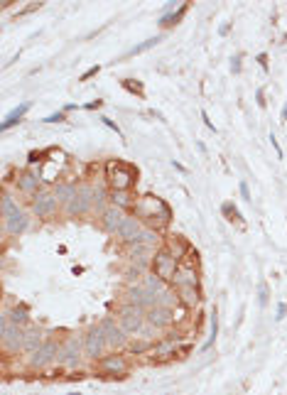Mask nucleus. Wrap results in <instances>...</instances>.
Listing matches in <instances>:
<instances>
[{"label":"nucleus","mask_w":287,"mask_h":395,"mask_svg":"<svg viewBox=\"0 0 287 395\" xmlns=\"http://www.w3.org/2000/svg\"><path fill=\"white\" fill-rule=\"evenodd\" d=\"M132 211H135L137 219L148 221V229H155V231L165 229L172 221V209L167 207V202L160 199V196H142V199H137Z\"/></svg>","instance_id":"nucleus-1"},{"label":"nucleus","mask_w":287,"mask_h":395,"mask_svg":"<svg viewBox=\"0 0 287 395\" xmlns=\"http://www.w3.org/2000/svg\"><path fill=\"white\" fill-rule=\"evenodd\" d=\"M103 172H106V182L110 191H130L132 184L137 182V169L123 160H108Z\"/></svg>","instance_id":"nucleus-2"},{"label":"nucleus","mask_w":287,"mask_h":395,"mask_svg":"<svg viewBox=\"0 0 287 395\" xmlns=\"http://www.w3.org/2000/svg\"><path fill=\"white\" fill-rule=\"evenodd\" d=\"M179 260L167 251V248H157V253L153 256V275H157L160 280H165L167 285H172V280H175V275H177V270H179Z\"/></svg>","instance_id":"nucleus-3"},{"label":"nucleus","mask_w":287,"mask_h":395,"mask_svg":"<svg viewBox=\"0 0 287 395\" xmlns=\"http://www.w3.org/2000/svg\"><path fill=\"white\" fill-rule=\"evenodd\" d=\"M145 322H148V309H142L137 304L128 302V304H123L118 309V324L123 326L125 334H137L142 326H145Z\"/></svg>","instance_id":"nucleus-4"},{"label":"nucleus","mask_w":287,"mask_h":395,"mask_svg":"<svg viewBox=\"0 0 287 395\" xmlns=\"http://www.w3.org/2000/svg\"><path fill=\"white\" fill-rule=\"evenodd\" d=\"M0 336H3V351H5V353H18V351H22L25 331H22V326H15L5 314H3V322H0Z\"/></svg>","instance_id":"nucleus-5"},{"label":"nucleus","mask_w":287,"mask_h":395,"mask_svg":"<svg viewBox=\"0 0 287 395\" xmlns=\"http://www.w3.org/2000/svg\"><path fill=\"white\" fill-rule=\"evenodd\" d=\"M93 194H96V186H91V184H79L76 196L66 204V214H69V216H84V214L93 207Z\"/></svg>","instance_id":"nucleus-6"},{"label":"nucleus","mask_w":287,"mask_h":395,"mask_svg":"<svg viewBox=\"0 0 287 395\" xmlns=\"http://www.w3.org/2000/svg\"><path fill=\"white\" fill-rule=\"evenodd\" d=\"M128 368H130L128 366V358L120 356V353H110V356H103L98 361V371L103 375H108V378H125Z\"/></svg>","instance_id":"nucleus-7"},{"label":"nucleus","mask_w":287,"mask_h":395,"mask_svg":"<svg viewBox=\"0 0 287 395\" xmlns=\"http://www.w3.org/2000/svg\"><path fill=\"white\" fill-rule=\"evenodd\" d=\"M98 326H101V331H103V336H106L108 349H123V346H128V334H125L123 326L115 324L110 317H106Z\"/></svg>","instance_id":"nucleus-8"},{"label":"nucleus","mask_w":287,"mask_h":395,"mask_svg":"<svg viewBox=\"0 0 287 395\" xmlns=\"http://www.w3.org/2000/svg\"><path fill=\"white\" fill-rule=\"evenodd\" d=\"M57 209H59V199H57L54 194L40 191L35 199H32V211H35L37 219H52L57 214Z\"/></svg>","instance_id":"nucleus-9"},{"label":"nucleus","mask_w":287,"mask_h":395,"mask_svg":"<svg viewBox=\"0 0 287 395\" xmlns=\"http://www.w3.org/2000/svg\"><path fill=\"white\" fill-rule=\"evenodd\" d=\"M27 226H30V216L18 207L13 214H8L5 219H3V231L8 233V236H20V233H25L27 231Z\"/></svg>","instance_id":"nucleus-10"},{"label":"nucleus","mask_w":287,"mask_h":395,"mask_svg":"<svg viewBox=\"0 0 287 395\" xmlns=\"http://www.w3.org/2000/svg\"><path fill=\"white\" fill-rule=\"evenodd\" d=\"M106 349H108V344H106V336H103L101 326H93V329L84 336V353L91 356V358H96V356H103Z\"/></svg>","instance_id":"nucleus-11"},{"label":"nucleus","mask_w":287,"mask_h":395,"mask_svg":"<svg viewBox=\"0 0 287 395\" xmlns=\"http://www.w3.org/2000/svg\"><path fill=\"white\" fill-rule=\"evenodd\" d=\"M179 344V334L175 336V339H162L160 344H155V349H153V363H167V361H172V358H177V346Z\"/></svg>","instance_id":"nucleus-12"},{"label":"nucleus","mask_w":287,"mask_h":395,"mask_svg":"<svg viewBox=\"0 0 287 395\" xmlns=\"http://www.w3.org/2000/svg\"><path fill=\"white\" fill-rule=\"evenodd\" d=\"M81 353H84V344L76 339V336H69L64 341V346L59 349V361L64 366H76L81 361Z\"/></svg>","instance_id":"nucleus-13"},{"label":"nucleus","mask_w":287,"mask_h":395,"mask_svg":"<svg viewBox=\"0 0 287 395\" xmlns=\"http://www.w3.org/2000/svg\"><path fill=\"white\" fill-rule=\"evenodd\" d=\"M59 349L62 346L57 341H44V346L30 356V368H44V366H49L54 361V356L59 353Z\"/></svg>","instance_id":"nucleus-14"},{"label":"nucleus","mask_w":287,"mask_h":395,"mask_svg":"<svg viewBox=\"0 0 287 395\" xmlns=\"http://www.w3.org/2000/svg\"><path fill=\"white\" fill-rule=\"evenodd\" d=\"M172 287L175 290H182V287H199V273L194 265H179L175 280H172Z\"/></svg>","instance_id":"nucleus-15"},{"label":"nucleus","mask_w":287,"mask_h":395,"mask_svg":"<svg viewBox=\"0 0 287 395\" xmlns=\"http://www.w3.org/2000/svg\"><path fill=\"white\" fill-rule=\"evenodd\" d=\"M148 322L155 329H167L177 322V317H175V309H170V307H153V309H148Z\"/></svg>","instance_id":"nucleus-16"},{"label":"nucleus","mask_w":287,"mask_h":395,"mask_svg":"<svg viewBox=\"0 0 287 395\" xmlns=\"http://www.w3.org/2000/svg\"><path fill=\"white\" fill-rule=\"evenodd\" d=\"M140 231H142L140 219H137V216H125V219L120 221V226H118L115 236H118L123 243H132V241H135V236H137Z\"/></svg>","instance_id":"nucleus-17"},{"label":"nucleus","mask_w":287,"mask_h":395,"mask_svg":"<svg viewBox=\"0 0 287 395\" xmlns=\"http://www.w3.org/2000/svg\"><path fill=\"white\" fill-rule=\"evenodd\" d=\"M40 177L35 174V172H20V177H18V189L25 194V196H35L40 194Z\"/></svg>","instance_id":"nucleus-18"},{"label":"nucleus","mask_w":287,"mask_h":395,"mask_svg":"<svg viewBox=\"0 0 287 395\" xmlns=\"http://www.w3.org/2000/svg\"><path fill=\"white\" fill-rule=\"evenodd\" d=\"M162 248H167V251L179 260V263H182V260L189 256V251H192V246H189L182 236H167V238H165V243H162Z\"/></svg>","instance_id":"nucleus-19"},{"label":"nucleus","mask_w":287,"mask_h":395,"mask_svg":"<svg viewBox=\"0 0 287 395\" xmlns=\"http://www.w3.org/2000/svg\"><path fill=\"white\" fill-rule=\"evenodd\" d=\"M123 219H125V214H123V209H118V207H113V204H108V209H106V211L101 214V226H103L106 231H110V233H115Z\"/></svg>","instance_id":"nucleus-20"},{"label":"nucleus","mask_w":287,"mask_h":395,"mask_svg":"<svg viewBox=\"0 0 287 395\" xmlns=\"http://www.w3.org/2000/svg\"><path fill=\"white\" fill-rule=\"evenodd\" d=\"M177 297H179V304L187 307V309H197L199 302H201L199 287H182V290H177Z\"/></svg>","instance_id":"nucleus-21"},{"label":"nucleus","mask_w":287,"mask_h":395,"mask_svg":"<svg viewBox=\"0 0 287 395\" xmlns=\"http://www.w3.org/2000/svg\"><path fill=\"white\" fill-rule=\"evenodd\" d=\"M27 111H30V101H25V103H20L18 108H13V111H10V113L5 116V120L0 123V130L5 133V130H10L13 125H18V123H20V120L25 118V113H27Z\"/></svg>","instance_id":"nucleus-22"},{"label":"nucleus","mask_w":287,"mask_h":395,"mask_svg":"<svg viewBox=\"0 0 287 395\" xmlns=\"http://www.w3.org/2000/svg\"><path fill=\"white\" fill-rule=\"evenodd\" d=\"M44 346V341H42V334H40V329H27L25 331V344H22V351L25 353H35V351H40Z\"/></svg>","instance_id":"nucleus-23"},{"label":"nucleus","mask_w":287,"mask_h":395,"mask_svg":"<svg viewBox=\"0 0 287 395\" xmlns=\"http://www.w3.org/2000/svg\"><path fill=\"white\" fill-rule=\"evenodd\" d=\"M108 199H110V204L118 207V209H135V204H137L132 196H130V191H110Z\"/></svg>","instance_id":"nucleus-24"},{"label":"nucleus","mask_w":287,"mask_h":395,"mask_svg":"<svg viewBox=\"0 0 287 395\" xmlns=\"http://www.w3.org/2000/svg\"><path fill=\"white\" fill-rule=\"evenodd\" d=\"M132 243H140V246H150V248H157L160 246V231L155 229H142Z\"/></svg>","instance_id":"nucleus-25"},{"label":"nucleus","mask_w":287,"mask_h":395,"mask_svg":"<svg viewBox=\"0 0 287 395\" xmlns=\"http://www.w3.org/2000/svg\"><path fill=\"white\" fill-rule=\"evenodd\" d=\"M76 191H79V186H76V184H66V182H62V184L54 186V196H57L59 202H64V204H69V202L74 199Z\"/></svg>","instance_id":"nucleus-26"},{"label":"nucleus","mask_w":287,"mask_h":395,"mask_svg":"<svg viewBox=\"0 0 287 395\" xmlns=\"http://www.w3.org/2000/svg\"><path fill=\"white\" fill-rule=\"evenodd\" d=\"M15 326H25V324H30V314H27V309L25 307H13V309H5L3 312Z\"/></svg>","instance_id":"nucleus-27"},{"label":"nucleus","mask_w":287,"mask_h":395,"mask_svg":"<svg viewBox=\"0 0 287 395\" xmlns=\"http://www.w3.org/2000/svg\"><path fill=\"white\" fill-rule=\"evenodd\" d=\"M128 349L132 351V353H145V351H153L155 349V339H145V336H135V341H130L128 344Z\"/></svg>","instance_id":"nucleus-28"},{"label":"nucleus","mask_w":287,"mask_h":395,"mask_svg":"<svg viewBox=\"0 0 287 395\" xmlns=\"http://www.w3.org/2000/svg\"><path fill=\"white\" fill-rule=\"evenodd\" d=\"M187 8H189V5H187V3H182V5H179V8H177V10L172 13V15H165V18L160 15V27H170V25H177V23H179V20L184 18Z\"/></svg>","instance_id":"nucleus-29"},{"label":"nucleus","mask_w":287,"mask_h":395,"mask_svg":"<svg viewBox=\"0 0 287 395\" xmlns=\"http://www.w3.org/2000/svg\"><path fill=\"white\" fill-rule=\"evenodd\" d=\"M221 211H223V216H226L231 224H243V216H241V211L236 209L233 202H223V204H221Z\"/></svg>","instance_id":"nucleus-30"},{"label":"nucleus","mask_w":287,"mask_h":395,"mask_svg":"<svg viewBox=\"0 0 287 395\" xmlns=\"http://www.w3.org/2000/svg\"><path fill=\"white\" fill-rule=\"evenodd\" d=\"M120 86L125 89V91H130V93H135V96H145V89H142V84L137 81V79H123L120 81Z\"/></svg>","instance_id":"nucleus-31"},{"label":"nucleus","mask_w":287,"mask_h":395,"mask_svg":"<svg viewBox=\"0 0 287 395\" xmlns=\"http://www.w3.org/2000/svg\"><path fill=\"white\" fill-rule=\"evenodd\" d=\"M15 209H18V202L13 199L10 194H3V202H0V216L5 219V216H8V214H13Z\"/></svg>","instance_id":"nucleus-32"},{"label":"nucleus","mask_w":287,"mask_h":395,"mask_svg":"<svg viewBox=\"0 0 287 395\" xmlns=\"http://www.w3.org/2000/svg\"><path fill=\"white\" fill-rule=\"evenodd\" d=\"M162 40V35H157V37H150V40H145V42H142V45H137V47H132L130 52H128V57H132V54H142V52H148L150 47H155L157 42Z\"/></svg>","instance_id":"nucleus-33"},{"label":"nucleus","mask_w":287,"mask_h":395,"mask_svg":"<svg viewBox=\"0 0 287 395\" xmlns=\"http://www.w3.org/2000/svg\"><path fill=\"white\" fill-rule=\"evenodd\" d=\"M216 336H219V317H216V309L211 312V339L204 344V349H209L214 341H216Z\"/></svg>","instance_id":"nucleus-34"},{"label":"nucleus","mask_w":287,"mask_h":395,"mask_svg":"<svg viewBox=\"0 0 287 395\" xmlns=\"http://www.w3.org/2000/svg\"><path fill=\"white\" fill-rule=\"evenodd\" d=\"M40 8H42V3H30V5H25V8H20V10H18V18H20V15H30V13L40 10Z\"/></svg>","instance_id":"nucleus-35"},{"label":"nucleus","mask_w":287,"mask_h":395,"mask_svg":"<svg viewBox=\"0 0 287 395\" xmlns=\"http://www.w3.org/2000/svg\"><path fill=\"white\" fill-rule=\"evenodd\" d=\"M98 71H101V67L96 64V67H91V69H86V71H84V74L79 76V81H88V79H91V76H96Z\"/></svg>","instance_id":"nucleus-36"},{"label":"nucleus","mask_w":287,"mask_h":395,"mask_svg":"<svg viewBox=\"0 0 287 395\" xmlns=\"http://www.w3.org/2000/svg\"><path fill=\"white\" fill-rule=\"evenodd\" d=\"M64 116H66L64 111H59V113H52V116H47V118H44V123H64Z\"/></svg>","instance_id":"nucleus-37"},{"label":"nucleus","mask_w":287,"mask_h":395,"mask_svg":"<svg viewBox=\"0 0 287 395\" xmlns=\"http://www.w3.org/2000/svg\"><path fill=\"white\" fill-rule=\"evenodd\" d=\"M241 196H243L245 202H253V199H250V189H248V182H245V179H241Z\"/></svg>","instance_id":"nucleus-38"},{"label":"nucleus","mask_w":287,"mask_h":395,"mask_svg":"<svg viewBox=\"0 0 287 395\" xmlns=\"http://www.w3.org/2000/svg\"><path fill=\"white\" fill-rule=\"evenodd\" d=\"M275 314H277L275 319H277V322H282V319H285V314H287V304H285V302H277V312H275Z\"/></svg>","instance_id":"nucleus-39"},{"label":"nucleus","mask_w":287,"mask_h":395,"mask_svg":"<svg viewBox=\"0 0 287 395\" xmlns=\"http://www.w3.org/2000/svg\"><path fill=\"white\" fill-rule=\"evenodd\" d=\"M101 120H103V125H108L110 130H115V135H120V138H123V133H120V128H118V125H115V123H113L110 118H101Z\"/></svg>","instance_id":"nucleus-40"},{"label":"nucleus","mask_w":287,"mask_h":395,"mask_svg":"<svg viewBox=\"0 0 287 395\" xmlns=\"http://www.w3.org/2000/svg\"><path fill=\"white\" fill-rule=\"evenodd\" d=\"M231 69H233V74H238V71H241V54H236V57L231 59Z\"/></svg>","instance_id":"nucleus-41"},{"label":"nucleus","mask_w":287,"mask_h":395,"mask_svg":"<svg viewBox=\"0 0 287 395\" xmlns=\"http://www.w3.org/2000/svg\"><path fill=\"white\" fill-rule=\"evenodd\" d=\"M179 5H182V3H179ZM179 5H177V3H167V5H165V10H162V18H165V15H172V13H175V8H179Z\"/></svg>","instance_id":"nucleus-42"},{"label":"nucleus","mask_w":287,"mask_h":395,"mask_svg":"<svg viewBox=\"0 0 287 395\" xmlns=\"http://www.w3.org/2000/svg\"><path fill=\"white\" fill-rule=\"evenodd\" d=\"M255 98H258V106H260V108H265V91H263V89H258V91H255Z\"/></svg>","instance_id":"nucleus-43"},{"label":"nucleus","mask_w":287,"mask_h":395,"mask_svg":"<svg viewBox=\"0 0 287 395\" xmlns=\"http://www.w3.org/2000/svg\"><path fill=\"white\" fill-rule=\"evenodd\" d=\"M270 142H272V147H275V152H277V157H282V147H280V142H277V138L270 133Z\"/></svg>","instance_id":"nucleus-44"},{"label":"nucleus","mask_w":287,"mask_h":395,"mask_svg":"<svg viewBox=\"0 0 287 395\" xmlns=\"http://www.w3.org/2000/svg\"><path fill=\"white\" fill-rule=\"evenodd\" d=\"M265 302H267V287H265V282L260 285V307H265Z\"/></svg>","instance_id":"nucleus-45"},{"label":"nucleus","mask_w":287,"mask_h":395,"mask_svg":"<svg viewBox=\"0 0 287 395\" xmlns=\"http://www.w3.org/2000/svg\"><path fill=\"white\" fill-rule=\"evenodd\" d=\"M101 106H103V101H98V98H96V101H91V103H86L84 108H86V111H96V108H101Z\"/></svg>","instance_id":"nucleus-46"},{"label":"nucleus","mask_w":287,"mask_h":395,"mask_svg":"<svg viewBox=\"0 0 287 395\" xmlns=\"http://www.w3.org/2000/svg\"><path fill=\"white\" fill-rule=\"evenodd\" d=\"M258 64L263 67V69H267V54L263 52V54H258Z\"/></svg>","instance_id":"nucleus-47"},{"label":"nucleus","mask_w":287,"mask_h":395,"mask_svg":"<svg viewBox=\"0 0 287 395\" xmlns=\"http://www.w3.org/2000/svg\"><path fill=\"white\" fill-rule=\"evenodd\" d=\"M201 118H204V123H206V128H209V130H216V128H214V123L209 120V113H206V111H201Z\"/></svg>","instance_id":"nucleus-48"},{"label":"nucleus","mask_w":287,"mask_h":395,"mask_svg":"<svg viewBox=\"0 0 287 395\" xmlns=\"http://www.w3.org/2000/svg\"><path fill=\"white\" fill-rule=\"evenodd\" d=\"M76 108H79V106H76V103H69V106H64V108H62V111H64V113H69V111H76Z\"/></svg>","instance_id":"nucleus-49"},{"label":"nucleus","mask_w":287,"mask_h":395,"mask_svg":"<svg viewBox=\"0 0 287 395\" xmlns=\"http://www.w3.org/2000/svg\"><path fill=\"white\" fill-rule=\"evenodd\" d=\"M228 30H231V25H221V30H219V32H221V35H228Z\"/></svg>","instance_id":"nucleus-50"},{"label":"nucleus","mask_w":287,"mask_h":395,"mask_svg":"<svg viewBox=\"0 0 287 395\" xmlns=\"http://www.w3.org/2000/svg\"><path fill=\"white\" fill-rule=\"evenodd\" d=\"M280 118H282V120H287V103L282 106V116H280Z\"/></svg>","instance_id":"nucleus-51"}]
</instances>
